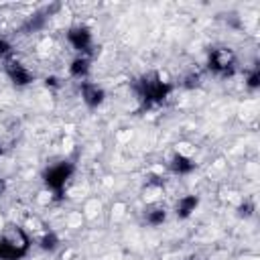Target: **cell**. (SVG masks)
Masks as SVG:
<instances>
[{
  "instance_id": "1",
  "label": "cell",
  "mask_w": 260,
  "mask_h": 260,
  "mask_svg": "<svg viewBox=\"0 0 260 260\" xmlns=\"http://www.w3.org/2000/svg\"><path fill=\"white\" fill-rule=\"evenodd\" d=\"M236 63V55L232 49L228 47H219V49H213L211 55H209V65L215 69V71H228L230 67H234Z\"/></svg>"
},
{
  "instance_id": "2",
  "label": "cell",
  "mask_w": 260,
  "mask_h": 260,
  "mask_svg": "<svg viewBox=\"0 0 260 260\" xmlns=\"http://www.w3.org/2000/svg\"><path fill=\"white\" fill-rule=\"evenodd\" d=\"M69 175H71V167L67 165V162H61V165H55V167H51L49 171H47V185L51 187V189H61L63 185H65V181L69 179Z\"/></svg>"
},
{
  "instance_id": "3",
  "label": "cell",
  "mask_w": 260,
  "mask_h": 260,
  "mask_svg": "<svg viewBox=\"0 0 260 260\" xmlns=\"http://www.w3.org/2000/svg\"><path fill=\"white\" fill-rule=\"evenodd\" d=\"M81 98H83V102L89 106V108H98L102 102H104V89L98 85V83H89V81H85L83 85H81Z\"/></svg>"
},
{
  "instance_id": "4",
  "label": "cell",
  "mask_w": 260,
  "mask_h": 260,
  "mask_svg": "<svg viewBox=\"0 0 260 260\" xmlns=\"http://www.w3.org/2000/svg\"><path fill=\"white\" fill-rule=\"evenodd\" d=\"M69 43L73 45V49L77 51H85L89 45H91V32L85 28V26H77V28H71L69 35H67Z\"/></svg>"
},
{
  "instance_id": "5",
  "label": "cell",
  "mask_w": 260,
  "mask_h": 260,
  "mask_svg": "<svg viewBox=\"0 0 260 260\" xmlns=\"http://www.w3.org/2000/svg\"><path fill=\"white\" fill-rule=\"evenodd\" d=\"M6 71H8L10 79H12V81H14L16 85H26V83H28V81L32 79L30 71H28L26 67H22L20 63H8Z\"/></svg>"
},
{
  "instance_id": "6",
  "label": "cell",
  "mask_w": 260,
  "mask_h": 260,
  "mask_svg": "<svg viewBox=\"0 0 260 260\" xmlns=\"http://www.w3.org/2000/svg\"><path fill=\"white\" fill-rule=\"evenodd\" d=\"M87 71H89V61H87V57H77V59H73L71 65H69V73H71L73 77H77V79L85 77Z\"/></svg>"
},
{
  "instance_id": "7",
  "label": "cell",
  "mask_w": 260,
  "mask_h": 260,
  "mask_svg": "<svg viewBox=\"0 0 260 260\" xmlns=\"http://www.w3.org/2000/svg\"><path fill=\"white\" fill-rule=\"evenodd\" d=\"M195 207H197V197L187 195V197L179 199V203H177V215L179 217H187V215H191L195 211Z\"/></svg>"
},
{
  "instance_id": "8",
  "label": "cell",
  "mask_w": 260,
  "mask_h": 260,
  "mask_svg": "<svg viewBox=\"0 0 260 260\" xmlns=\"http://www.w3.org/2000/svg\"><path fill=\"white\" fill-rule=\"evenodd\" d=\"M193 167H195V162L191 158H187V156H181V154H175V158L171 160V169L175 173H181V175L193 171Z\"/></svg>"
},
{
  "instance_id": "9",
  "label": "cell",
  "mask_w": 260,
  "mask_h": 260,
  "mask_svg": "<svg viewBox=\"0 0 260 260\" xmlns=\"http://www.w3.org/2000/svg\"><path fill=\"white\" fill-rule=\"evenodd\" d=\"M165 219H167V211L160 209V207H154V209L146 211V221H148L150 225H160Z\"/></svg>"
},
{
  "instance_id": "10",
  "label": "cell",
  "mask_w": 260,
  "mask_h": 260,
  "mask_svg": "<svg viewBox=\"0 0 260 260\" xmlns=\"http://www.w3.org/2000/svg\"><path fill=\"white\" fill-rule=\"evenodd\" d=\"M160 193H162L160 185H158V183H150V185H146V189H144V199H146L148 203H152V201H156V199L160 197Z\"/></svg>"
},
{
  "instance_id": "11",
  "label": "cell",
  "mask_w": 260,
  "mask_h": 260,
  "mask_svg": "<svg viewBox=\"0 0 260 260\" xmlns=\"http://www.w3.org/2000/svg\"><path fill=\"white\" fill-rule=\"evenodd\" d=\"M193 152H195V146H191L189 142H181V144H177V154L191 158V154H193Z\"/></svg>"
},
{
  "instance_id": "12",
  "label": "cell",
  "mask_w": 260,
  "mask_h": 260,
  "mask_svg": "<svg viewBox=\"0 0 260 260\" xmlns=\"http://www.w3.org/2000/svg\"><path fill=\"white\" fill-rule=\"evenodd\" d=\"M41 246H43L45 250H55V248H57V238H55V234H45V238L41 240Z\"/></svg>"
},
{
  "instance_id": "13",
  "label": "cell",
  "mask_w": 260,
  "mask_h": 260,
  "mask_svg": "<svg viewBox=\"0 0 260 260\" xmlns=\"http://www.w3.org/2000/svg\"><path fill=\"white\" fill-rule=\"evenodd\" d=\"M8 53H10V43L0 37V59H4Z\"/></svg>"
},
{
  "instance_id": "14",
  "label": "cell",
  "mask_w": 260,
  "mask_h": 260,
  "mask_svg": "<svg viewBox=\"0 0 260 260\" xmlns=\"http://www.w3.org/2000/svg\"><path fill=\"white\" fill-rule=\"evenodd\" d=\"M248 85H250V87H256V85H258V73H252V75L248 77Z\"/></svg>"
}]
</instances>
